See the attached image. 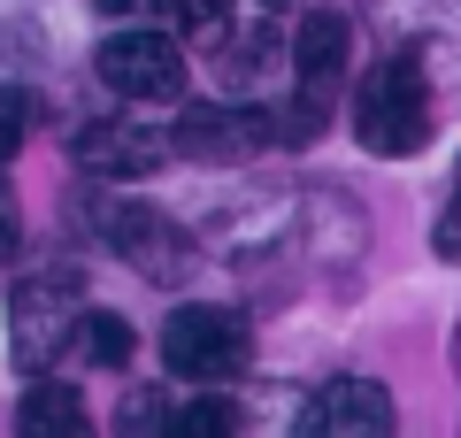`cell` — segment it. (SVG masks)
<instances>
[{
    "instance_id": "cell-1",
    "label": "cell",
    "mask_w": 461,
    "mask_h": 438,
    "mask_svg": "<svg viewBox=\"0 0 461 438\" xmlns=\"http://www.w3.org/2000/svg\"><path fill=\"white\" fill-rule=\"evenodd\" d=\"M354 139H362L369 154H384V162L430 146V62L423 54L393 47L362 78V93H354Z\"/></svg>"
},
{
    "instance_id": "cell-2",
    "label": "cell",
    "mask_w": 461,
    "mask_h": 438,
    "mask_svg": "<svg viewBox=\"0 0 461 438\" xmlns=\"http://www.w3.org/2000/svg\"><path fill=\"white\" fill-rule=\"evenodd\" d=\"M247 361H254V331H247L239 308L193 300V308H177L162 324V370L185 377V385H230Z\"/></svg>"
},
{
    "instance_id": "cell-3",
    "label": "cell",
    "mask_w": 461,
    "mask_h": 438,
    "mask_svg": "<svg viewBox=\"0 0 461 438\" xmlns=\"http://www.w3.org/2000/svg\"><path fill=\"white\" fill-rule=\"evenodd\" d=\"M85 324V285L77 277H23L16 300H8V331H16V370L47 377L54 361L77 346Z\"/></svg>"
},
{
    "instance_id": "cell-4",
    "label": "cell",
    "mask_w": 461,
    "mask_h": 438,
    "mask_svg": "<svg viewBox=\"0 0 461 438\" xmlns=\"http://www.w3.org/2000/svg\"><path fill=\"white\" fill-rule=\"evenodd\" d=\"M169 146H177L185 162H223V169H239V162H262L269 146H285V115L277 108H185L177 115V131H169Z\"/></svg>"
},
{
    "instance_id": "cell-5",
    "label": "cell",
    "mask_w": 461,
    "mask_h": 438,
    "mask_svg": "<svg viewBox=\"0 0 461 438\" xmlns=\"http://www.w3.org/2000/svg\"><path fill=\"white\" fill-rule=\"evenodd\" d=\"M100 239L131 261L147 285H185V277L200 269V246L185 239L177 215H162V208H131V200H115V208H100Z\"/></svg>"
},
{
    "instance_id": "cell-6",
    "label": "cell",
    "mask_w": 461,
    "mask_h": 438,
    "mask_svg": "<svg viewBox=\"0 0 461 438\" xmlns=\"http://www.w3.org/2000/svg\"><path fill=\"white\" fill-rule=\"evenodd\" d=\"M100 85L123 100H169L185 93V54L169 32H108L100 39Z\"/></svg>"
},
{
    "instance_id": "cell-7",
    "label": "cell",
    "mask_w": 461,
    "mask_h": 438,
    "mask_svg": "<svg viewBox=\"0 0 461 438\" xmlns=\"http://www.w3.org/2000/svg\"><path fill=\"white\" fill-rule=\"evenodd\" d=\"M384 47L423 54L430 69H461V0H362Z\"/></svg>"
},
{
    "instance_id": "cell-8",
    "label": "cell",
    "mask_w": 461,
    "mask_h": 438,
    "mask_svg": "<svg viewBox=\"0 0 461 438\" xmlns=\"http://www.w3.org/2000/svg\"><path fill=\"white\" fill-rule=\"evenodd\" d=\"M69 154H77L85 178H154L162 169V139L131 115H93V123L69 131Z\"/></svg>"
},
{
    "instance_id": "cell-9",
    "label": "cell",
    "mask_w": 461,
    "mask_h": 438,
    "mask_svg": "<svg viewBox=\"0 0 461 438\" xmlns=\"http://www.w3.org/2000/svg\"><path fill=\"white\" fill-rule=\"evenodd\" d=\"M393 423H400V407H393L384 385H369V377H330V385L308 400L300 431L308 438H384Z\"/></svg>"
},
{
    "instance_id": "cell-10",
    "label": "cell",
    "mask_w": 461,
    "mask_h": 438,
    "mask_svg": "<svg viewBox=\"0 0 461 438\" xmlns=\"http://www.w3.org/2000/svg\"><path fill=\"white\" fill-rule=\"evenodd\" d=\"M285 54H293V78L308 85V93H330V85L346 78V54H354V23L330 16V8H315V16L293 23Z\"/></svg>"
},
{
    "instance_id": "cell-11",
    "label": "cell",
    "mask_w": 461,
    "mask_h": 438,
    "mask_svg": "<svg viewBox=\"0 0 461 438\" xmlns=\"http://www.w3.org/2000/svg\"><path fill=\"white\" fill-rule=\"evenodd\" d=\"M16 431H32V438H85V392L39 377V385L16 400Z\"/></svg>"
},
{
    "instance_id": "cell-12",
    "label": "cell",
    "mask_w": 461,
    "mask_h": 438,
    "mask_svg": "<svg viewBox=\"0 0 461 438\" xmlns=\"http://www.w3.org/2000/svg\"><path fill=\"white\" fill-rule=\"evenodd\" d=\"M69 354H85L93 370H123V361H131V324H123V315H108V308H85L77 346H69Z\"/></svg>"
},
{
    "instance_id": "cell-13",
    "label": "cell",
    "mask_w": 461,
    "mask_h": 438,
    "mask_svg": "<svg viewBox=\"0 0 461 438\" xmlns=\"http://www.w3.org/2000/svg\"><path fill=\"white\" fill-rule=\"evenodd\" d=\"M32 131H39V93H32V85H0V162L23 154Z\"/></svg>"
},
{
    "instance_id": "cell-14",
    "label": "cell",
    "mask_w": 461,
    "mask_h": 438,
    "mask_svg": "<svg viewBox=\"0 0 461 438\" xmlns=\"http://www.w3.org/2000/svg\"><path fill=\"white\" fill-rule=\"evenodd\" d=\"M154 16H169L193 39H223L230 32V0H154Z\"/></svg>"
},
{
    "instance_id": "cell-15",
    "label": "cell",
    "mask_w": 461,
    "mask_h": 438,
    "mask_svg": "<svg viewBox=\"0 0 461 438\" xmlns=\"http://www.w3.org/2000/svg\"><path fill=\"white\" fill-rule=\"evenodd\" d=\"M169 392H123V407H115V431L139 438V431H169Z\"/></svg>"
},
{
    "instance_id": "cell-16",
    "label": "cell",
    "mask_w": 461,
    "mask_h": 438,
    "mask_svg": "<svg viewBox=\"0 0 461 438\" xmlns=\"http://www.w3.org/2000/svg\"><path fill=\"white\" fill-rule=\"evenodd\" d=\"M169 431H239V407L230 400H200V407H177V423H169Z\"/></svg>"
},
{
    "instance_id": "cell-17",
    "label": "cell",
    "mask_w": 461,
    "mask_h": 438,
    "mask_svg": "<svg viewBox=\"0 0 461 438\" xmlns=\"http://www.w3.org/2000/svg\"><path fill=\"white\" fill-rule=\"evenodd\" d=\"M430 246H438V254H446V261H454V269H461V193L446 200V215H438V224H430Z\"/></svg>"
},
{
    "instance_id": "cell-18",
    "label": "cell",
    "mask_w": 461,
    "mask_h": 438,
    "mask_svg": "<svg viewBox=\"0 0 461 438\" xmlns=\"http://www.w3.org/2000/svg\"><path fill=\"white\" fill-rule=\"evenodd\" d=\"M16 246V193H8V178H0V254Z\"/></svg>"
},
{
    "instance_id": "cell-19",
    "label": "cell",
    "mask_w": 461,
    "mask_h": 438,
    "mask_svg": "<svg viewBox=\"0 0 461 438\" xmlns=\"http://www.w3.org/2000/svg\"><path fill=\"white\" fill-rule=\"evenodd\" d=\"M93 8H100V16H147L154 0H93Z\"/></svg>"
},
{
    "instance_id": "cell-20",
    "label": "cell",
    "mask_w": 461,
    "mask_h": 438,
    "mask_svg": "<svg viewBox=\"0 0 461 438\" xmlns=\"http://www.w3.org/2000/svg\"><path fill=\"white\" fill-rule=\"evenodd\" d=\"M454 370H461V331H454Z\"/></svg>"
},
{
    "instance_id": "cell-21",
    "label": "cell",
    "mask_w": 461,
    "mask_h": 438,
    "mask_svg": "<svg viewBox=\"0 0 461 438\" xmlns=\"http://www.w3.org/2000/svg\"><path fill=\"white\" fill-rule=\"evenodd\" d=\"M262 8H285V0H262Z\"/></svg>"
}]
</instances>
